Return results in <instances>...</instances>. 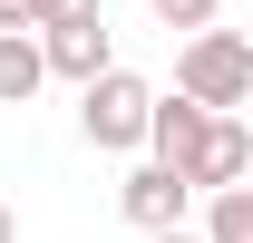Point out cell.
I'll list each match as a JSON object with an SVG mask.
<instances>
[{
	"instance_id": "cell-10",
	"label": "cell",
	"mask_w": 253,
	"mask_h": 243,
	"mask_svg": "<svg viewBox=\"0 0 253 243\" xmlns=\"http://www.w3.org/2000/svg\"><path fill=\"white\" fill-rule=\"evenodd\" d=\"M88 10H107V0H30V30H59V20H88Z\"/></svg>"
},
{
	"instance_id": "cell-12",
	"label": "cell",
	"mask_w": 253,
	"mask_h": 243,
	"mask_svg": "<svg viewBox=\"0 0 253 243\" xmlns=\"http://www.w3.org/2000/svg\"><path fill=\"white\" fill-rule=\"evenodd\" d=\"M0 30H30V0H0Z\"/></svg>"
},
{
	"instance_id": "cell-6",
	"label": "cell",
	"mask_w": 253,
	"mask_h": 243,
	"mask_svg": "<svg viewBox=\"0 0 253 243\" xmlns=\"http://www.w3.org/2000/svg\"><path fill=\"white\" fill-rule=\"evenodd\" d=\"M205 117H214V107H195L185 88H156V97H146V136H136V146L156 156V165H175V175H185V156H195V136H205Z\"/></svg>"
},
{
	"instance_id": "cell-9",
	"label": "cell",
	"mask_w": 253,
	"mask_h": 243,
	"mask_svg": "<svg viewBox=\"0 0 253 243\" xmlns=\"http://www.w3.org/2000/svg\"><path fill=\"white\" fill-rule=\"evenodd\" d=\"M146 10H156V20H166V30H205V20H214V10H224V0H146Z\"/></svg>"
},
{
	"instance_id": "cell-8",
	"label": "cell",
	"mask_w": 253,
	"mask_h": 243,
	"mask_svg": "<svg viewBox=\"0 0 253 243\" xmlns=\"http://www.w3.org/2000/svg\"><path fill=\"white\" fill-rule=\"evenodd\" d=\"M205 243H253V185H205Z\"/></svg>"
},
{
	"instance_id": "cell-4",
	"label": "cell",
	"mask_w": 253,
	"mask_h": 243,
	"mask_svg": "<svg viewBox=\"0 0 253 243\" xmlns=\"http://www.w3.org/2000/svg\"><path fill=\"white\" fill-rule=\"evenodd\" d=\"M117 214L136 224V234H156V224H185V214H195V185L175 175V165H156V156H146V165H126Z\"/></svg>"
},
{
	"instance_id": "cell-2",
	"label": "cell",
	"mask_w": 253,
	"mask_h": 243,
	"mask_svg": "<svg viewBox=\"0 0 253 243\" xmlns=\"http://www.w3.org/2000/svg\"><path fill=\"white\" fill-rule=\"evenodd\" d=\"M146 78H136V68H97V78H78V136H88L97 156H136V136H146Z\"/></svg>"
},
{
	"instance_id": "cell-1",
	"label": "cell",
	"mask_w": 253,
	"mask_h": 243,
	"mask_svg": "<svg viewBox=\"0 0 253 243\" xmlns=\"http://www.w3.org/2000/svg\"><path fill=\"white\" fill-rule=\"evenodd\" d=\"M175 88L195 97V107H244L253 97V39L244 30H185L175 39Z\"/></svg>"
},
{
	"instance_id": "cell-13",
	"label": "cell",
	"mask_w": 253,
	"mask_h": 243,
	"mask_svg": "<svg viewBox=\"0 0 253 243\" xmlns=\"http://www.w3.org/2000/svg\"><path fill=\"white\" fill-rule=\"evenodd\" d=\"M0 243H20V234H10V204H0Z\"/></svg>"
},
{
	"instance_id": "cell-5",
	"label": "cell",
	"mask_w": 253,
	"mask_h": 243,
	"mask_svg": "<svg viewBox=\"0 0 253 243\" xmlns=\"http://www.w3.org/2000/svg\"><path fill=\"white\" fill-rule=\"evenodd\" d=\"M39 59H49V78H97V68L117 59V30H107V10H88V20H59V30H39Z\"/></svg>"
},
{
	"instance_id": "cell-7",
	"label": "cell",
	"mask_w": 253,
	"mask_h": 243,
	"mask_svg": "<svg viewBox=\"0 0 253 243\" xmlns=\"http://www.w3.org/2000/svg\"><path fill=\"white\" fill-rule=\"evenodd\" d=\"M49 88V59H39V30H0V107H30Z\"/></svg>"
},
{
	"instance_id": "cell-3",
	"label": "cell",
	"mask_w": 253,
	"mask_h": 243,
	"mask_svg": "<svg viewBox=\"0 0 253 243\" xmlns=\"http://www.w3.org/2000/svg\"><path fill=\"white\" fill-rule=\"evenodd\" d=\"M244 175H253V126H244V107H214L185 156V185L205 195V185H244Z\"/></svg>"
},
{
	"instance_id": "cell-11",
	"label": "cell",
	"mask_w": 253,
	"mask_h": 243,
	"mask_svg": "<svg viewBox=\"0 0 253 243\" xmlns=\"http://www.w3.org/2000/svg\"><path fill=\"white\" fill-rule=\"evenodd\" d=\"M146 243H205V234H195V224H156Z\"/></svg>"
}]
</instances>
